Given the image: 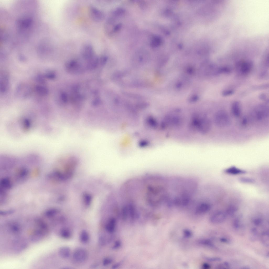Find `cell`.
Masks as SVG:
<instances>
[{
  "mask_svg": "<svg viewBox=\"0 0 269 269\" xmlns=\"http://www.w3.org/2000/svg\"><path fill=\"white\" fill-rule=\"evenodd\" d=\"M163 205H162V206H163Z\"/></svg>",
  "mask_w": 269,
  "mask_h": 269,
  "instance_id": "816d5d0a",
  "label": "cell"
},
{
  "mask_svg": "<svg viewBox=\"0 0 269 269\" xmlns=\"http://www.w3.org/2000/svg\"><path fill=\"white\" fill-rule=\"evenodd\" d=\"M161 42L162 39L158 35H154L151 39L150 45L152 48H156L159 46Z\"/></svg>",
  "mask_w": 269,
  "mask_h": 269,
  "instance_id": "ffe728a7",
  "label": "cell"
},
{
  "mask_svg": "<svg viewBox=\"0 0 269 269\" xmlns=\"http://www.w3.org/2000/svg\"><path fill=\"white\" fill-rule=\"evenodd\" d=\"M58 253L59 256L62 258H67L69 257L70 256V250L69 247L64 246L59 249Z\"/></svg>",
  "mask_w": 269,
  "mask_h": 269,
  "instance_id": "d6986e66",
  "label": "cell"
},
{
  "mask_svg": "<svg viewBox=\"0 0 269 269\" xmlns=\"http://www.w3.org/2000/svg\"><path fill=\"white\" fill-rule=\"evenodd\" d=\"M195 209V213L197 215L205 214L210 210L211 206L208 203L204 201H196Z\"/></svg>",
  "mask_w": 269,
  "mask_h": 269,
  "instance_id": "52a82bcc",
  "label": "cell"
},
{
  "mask_svg": "<svg viewBox=\"0 0 269 269\" xmlns=\"http://www.w3.org/2000/svg\"><path fill=\"white\" fill-rule=\"evenodd\" d=\"M116 223V220L115 218H111L105 226L106 231L110 233L113 232L115 229Z\"/></svg>",
  "mask_w": 269,
  "mask_h": 269,
  "instance_id": "9a60e30c",
  "label": "cell"
},
{
  "mask_svg": "<svg viewBox=\"0 0 269 269\" xmlns=\"http://www.w3.org/2000/svg\"><path fill=\"white\" fill-rule=\"evenodd\" d=\"M261 241L263 244L265 246L268 247L269 246V237L268 232H263L261 236Z\"/></svg>",
  "mask_w": 269,
  "mask_h": 269,
  "instance_id": "7402d4cb",
  "label": "cell"
},
{
  "mask_svg": "<svg viewBox=\"0 0 269 269\" xmlns=\"http://www.w3.org/2000/svg\"><path fill=\"white\" fill-rule=\"evenodd\" d=\"M60 234L62 237L66 239L69 238L71 235L70 231L66 229H62L61 231Z\"/></svg>",
  "mask_w": 269,
  "mask_h": 269,
  "instance_id": "4dcf8cb0",
  "label": "cell"
},
{
  "mask_svg": "<svg viewBox=\"0 0 269 269\" xmlns=\"http://www.w3.org/2000/svg\"><path fill=\"white\" fill-rule=\"evenodd\" d=\"M101 100L99 98L97 97L94 99L92 101V104L94 105H97L99 104Z\"/></svg>",
  "mask_w": 269,
  "mask_h": 269,
  "instance_id": "bcb514c9",
  "label": "cell"
},
{
  "mask_svg": "<svg viewBox=\"0 0 269 269\" xmlns=\"http://www.w3.org/2000/svg\"><path fill=\"white\" fill-rule=\"evenodd\" d=\"M227 215L226 213L222 211H219L213 214L210 216V220L214 224H217L221 223L226 220Z\"/></svg>",
  "mask_w": 269,
  "mask_h": 269,
  "instance_id": "9c48e42d",
  "label": "cell"
},
{
  "mask_svg": "<svg viewBox=\"0 0 269 269\" xmlns=\"http://www.w3.org/2000/svg\"><path fill=\"white\" fill-rule=\"evenodd\" d=\"M224 172L227 174L233 175L245 174L246 173V172L245 170L234 166L225 169Z\"/></svg>",
  "mask_w": 269,
  "mask_h": 269,
  "instance_id": "4fadbf2b",
  "label": "cell"
},
{
  "mask_svg": "<svg viewBox=\"0 0 269 269\" xmlns=\"http://www.w3.org/2000/svg\"><path fill=\"white\" fill-rule=\"evenodd\" d=\"M203 268L205 269H208L210 268V266L207 263H204L202 266Z\"/></svg>",
  "mask_w": 269,
  "mask_h": 269,
  "instance_id": "681fc988",
  "label": "cell"
},
{
  "mask_svg": "<svg viewBox=\"0 0 269 269\" xmlns=\"http://www.w3.org/2000/svg\"><path fill=\"white\" fill-rule=\"evenodd\" d=\"M251 64L248 62H244L239 65L240 71L242 74H245L249 72L252 68Z\"/></svg>",
  "mask_w": 269,
  "mask_h": 269,
  "instance_id": "2e32d148",
  "label": "cell"
},
{
  "mask_svg": "<svg viewBox=\"0 0 269 269\" xmlns=\"http://www.w3.org/2000/svg\"><path fill=\"white\" fill-rule=\"evenodd\" d=\"M234 91L231 90H225L223 92L222 95L224 96H226L232 95L234 93Z\"/></svg>",
  "mask_w": 269,
  "mask_h": 269,
  "instance_id": "f35d334b",
  "label": "cell"
},
{
  "mask_svg": "<svg viewBox=\"0 0 269 269\" xmlns=\"http://www.w3.org/2000/svg\"><path fill=\"white\" fill-rule=\"evenodd\" d=\"M35 89L36 92L41 96H46L48 93V89L46 87L41 85H36Z\"/></svg>",
  "mask_w": 269,
  "mask_h": 269,
  "instance_id": "ac0fdd59",
  "label": "cell"
},
{
  "mask_svg": "<svg viewBox=\"0 0 269 269\" xmlns=\"http://www.w3.org/2000/svg\"><path fill=\"white\" fill-rule=\"evenodd\" d=\"M220 240L221 242L224 243H228L229 242V241L228 239L227 238L225 237H221L220 238Z\"/></svg>",
  "mask_w": 269,
  "mask_h": 269,
  "instance_id": "c3c4849f",
  "label": "cell"
},
{
  "mask_svg": "<svg viewBox=\"0 0 269 269\" xmlns=\"http://www.w3.org/2000/svg\"><path fill=\"white\" fill-rule=\"evenodd\" d=\"M263 220L260 217H256L252 219V222L256 226H259L262 223Z\"/></svg>",
  "mask_w": 269,
  "mask_h": 269,
  "instance_id": "d6a6232c",
  "label": "cell"
},
{
  "mask_svg": "<svg viewBox=\"0 0 269 269\" xmlns=\"http://www.w3.org/2000/svg\"><path fill=\"white\" fill-rule=\"evenodd\" d=\"M80 239L82 243H87L89 239V235L87 232L85 230H83L81 232L80 236Z\"/></svg>",
  "mask_w": 269,
  "mask_h": 269,
  "instance_id": "484cf974",
  "label": "cell"
},
{
  "mask_svg": "<svg viewBox=\"0 0 269 269\" xmlns=\"http://www.w3.org/2000/svg\"><path fill=\"white\" fill-rule=\"evenodd\" d=\"M37 227L34 230L30 236L31 241L33 242L40 241L44 237L48 232L41 228L37 226Z\"/></svg>",
  "mask_w": 269,
  "mask_h": 269,
  "instance_id": "ba28073f",
  "label": "cell"
},
{
  "mask_svg": "<svg viewBox=\"0 0 269 269\" xmlns=\"http://www.w3.org/2000/svg\"><path fill=\"white\" fill-rule=\"evenodd\" d=\"M14 211L13 210H7L2 211L0 212V215L2 216H5L13 213Z\"/></svg>",
  "mask_w": 269,
  "mask_h": 269,
  "instance_id": "d590c367",
  "label": "cell"
},
{
  "mask_svg": "<svg viewBox=\"0 0 269 269\" xmlns=\"http://www.w3.org/2000/svg\"><path fill=\"white\" fill-rule=\"evenodd\" d=\"M233 225L234 228L236 230L239 229L241 226V222L240 218L239 217H236L233 221Z\"/></svg>",
  "mask_w": 269,
  "mask_h": 269,
  "instance_id": "f1b7e54d",
  "label": "cell"
},
{
  "mask_svg": "<svg viewBox=\"0 0 269 269\" xmlns=\"http://www.w3.org/2000/svg\"><path fill=\"white\" fill-rule=\"evenodd\" d=\"M250 238L252 241H255L257 240L258 237V231L255 228H252L250 230Z\"/></svg>",
  "mask_w": 269,
  "mask_h": 269,
  "instance_id": "4316f807",
  "label": "cell"
},
{
  "mask_svg": "<svg viewBox=\"0 0 269 269\" xmlns=\"http://www.w3.org/2000/svg\"><path fill=\"white\" fill-rule=\"evenodd\" d=\"M237 211V208L236 206L231 205L227 208L225 213L227 216L232 217L236 214Z\"/></svg>",
  "mask_w": 269,
  "mask_h": 269,
  "instance_id": "d4e9b609",
  "label": "cell"
},
{
  "mask_svg": "<svg viewBox=\"0 0 269 269\" xmlns=\"http://www.w3.org/2000/svg\"><path fill=\"white\" fill-rule=\"evenodd\" d=\"M239 180L242 183L246 184H252L255 182V180L253 179L245 177H240Z\"/></svg>",
  "mask_w": 269,
  "mask_h": 269,
  "instance_id": "83f0119b",
  "label": "cell"
},
{
  "mask_svg": "<svg viewBox=\"0 0 269 269\" xmlns=\"http://www.w3.org/2000/svg\"><path fill=\"white\" fill-rule=\"evenodd\" d=\"M126 10L122 7H119L115 9L112 12L113 17H120L123 15L125 13Z\"/></svg>",
  "mask_w": 269,
  "mask_h": 269,
  "instance_id": "cb8c5ba5",
  "label": "cell"
},
{
  "mask_svg": "<svg viewBox=\"0 0 269 269\" xmlns=\"http://www.w3.org/2000/svg\"><path fill=\"white\" fill-rule=\"evenodd\" d=\"M121 245V242L119 240H117L115 242L112 247V249L115 250L119 248Z\"/></svg>",
  "mask_w": 269,
  "mask_h": 269,
  "instance_id": "60d3db41",
  "label": "cell"
},
{
  "mask_svg": "<svg viewBox=\"0 0 269 269\" xmlns=\"http://www.w3.org/2000/svg\"><path fill=\"white\" fill-rule=\"evenodd\" d=\"M61 98L62 101L65 103L68 101V97L66 94L65 92H62L61 95Z\"/></svg>",
  "mask_w": 269,
  "mask_h": 269,
  "instance_id": "ee69618b",
  "label": "cell"
},
{
  "mask_svg": "<svg viewBox=\"0 0 269 269\" xmlns=\"http://www.w3.org/2000/svg\"><path fill=\"white\" fill-rule=\"evenodd\" d=\"M148 104L146 102H142L139 103L136 105V106L139 108H144L148 105Z\"/></svg>",
  "mask_w": 269,
  "mask_h": 269,
  "instance_id": "f6af8a7d",
  "label": "cell"
},
{
  "mask_svg": "<svg viewBox=\"0 0 269 269\" xmlns=\"http://www.w3.org/2000/svg\"><path fill=\"white\" fill-rule=\"evenodd\" d=\"M122 262L120 261L115 264L112 266V268L113 269L117 268L121 265Z\"/></svg>",
  "mask_w": 269,
  "mask_h": 269,
  "instance_id": "7dc6e473",
  "label": "cell"
},
{
  "mask_svg": "<svg viewBox=\"0 0 269 269\" xmlns=\"http://www.w3.org/2000/svg\"><path fill=\"white\" fill-rule=\"evenodd\" d=\"M11 231L15 234H18L21 231L20 226L18 223H13L11 224L9 226Z\"/></svg>",
  "mask_w": 269,
  "mask_h": 269,
  "instance_id": "44dd1931",
  "label": "cell"
},
{
  "mask_svg": "<svg viewBox=\"0 0 269 269\" xmlns=\"http://www.w3.org/2000/svg\"><path fill=\"white\" fill-rule=\"evenodd\" d=\"M66 68L69 72L74 73H80L81 68L77 62L74 60L69 61L66 65Z\"/></svg>",
  "mask_w": 269,
  "mask_h": 269,
  "instance_id": "7c38bea8",
  "label": "cell"
},
{
  "mask_svg": "<svg viewBox=\"0 0 269 269\" xmlns=\"http://www.w3.org/2000/svg\"><path fill=\"white\" fill-rule=\"evenodd\" d=\"M183 234L185 237L188 238L192 236V233L190 230L186 229L184 230Z\"/></svg>",
  "mask_w": 269,
  "mask_h": 269,
  "instance_id": "b9f144b4",
  "label": "cell"
},
{
  "mask_svg": "<svg viewBox=\"0 0 269 269\" xmlns=\"http://www.w3.org/2000/svg\"><path fill=\"white\" fill-rule=\"evenodd\" d=\"M53 172L49 174L54 180H65L69 178L74 172L76 165V159L72 156H67L60 159Z\"/></svg>",
  "mask_w": 269,
  "mask_h": 269,
  "instance_id": "6da1fadb",
  "label": "cell"
},
{
  "mask_svg": "<svg viewBox=\"0 0 269 269\" xmlns=\"http://www.w3.org/2000/svg\"><path fill=\"white\" fill-rule=\"evenodd\" d=\"M214 120L216 125L221 128L228 126L231 123V119L228 114L223 110H220L216 113Z\"/></svg>",
  "mask_w": 269,
  "mask_h": 269,
  "instance_id": "7a4b0ae2",
  "label": "cell"
},
{
  "mask_svg": "<svg viewBox=\"0 0 269 269\" xmlns=\"http://www.w3.org/2000/svg\"><path fill=\"white\" fill-rule=\"evenodd\" d=\"M107 57L106 56H101L99 60V62H100V64L103 66L105 65L107 60Z\"/></svg>",
  "mask_w": 269,
  "mask_h": 269,
  "instance_id": "e575fe53",
  "label": "cell"
},
{
  "mask_svg": "<svg viewBox=\"0 0 269 269\" xmlns=\"http://www.w3.org/2000/svg\"><path fill=\"white\" fill-rule=\"evenodd\" d=\"M45 78L50 79L53 80L55 78L56 75L53 71H49L46 72L44 75Z\"/></svg>",
  "mask_w": 269,
  "mask_h": 269,
  "instance_id": "1f68e13d",
  "label": "cell"
},
{
  "mask_svg": "<svg viewBox=\"0 0 269 269\" xmlns=\"http://www.w3.org/2000/svg\"><path fill=\"white\" fill-rule=\"evenodd\" d=\"M81 53L84 58L88 60L95 55L93 48L89 44L83 46L81 49Z\"/></svg>",
  "mask_w": 269,
  "mask_h": 269,
  "instance_id": "8fae6325",
  "label": "cell"
},
{
  "mask_svg": "<svg viewBox=\"0 0 269 269\" xmlns=\"http://www.w3.org/2000/svg\"><path fill=\"white\" fill-rule=\"evenodd\" d=\"M58 212V211L56 209H50L46 210L44 212V215L46 217L50 218L54 217Z\"/></svg>",
  "mask_w": 269,
  "mask_h": 269,
  "instance_id": "603a6c76",
  "label": "cell"
},
{
  "mask_svg": "<svg viewBox=\"0 0 269 269\" xmlns=\"http://www.w3.org/2000/svg\"><path fill=\"white\" fill-rule=\"evenodd\" d=\"M113 260L112 259L109 258H107L104 259L103 261V265L104 266H106L110 264L112 262Z\"/></svg>",
  "mask_w": 269,
  "mask_h": 269,
  "instance_id": "74e56055",
  "label": "cell"
},
{
  "mask_svg": "<svg viewBox=\"0 0 269 269\" xmlns=\"http://www.w3.org/2000/svg\"><path fill=\"white\" fill-rule=\"evenodd\" d=\"M73 256L74 259L76 261L82 262L86 260L88 254L87 251L84 249L79 248L75 251Z\"/></svg>",
  "mask_w": 269,
  "mask_h": 269,
  "instance_id": "30bf717a",
  "label": "cell"
},
{
  "mask_svg": "<svg viewBox=\"0 0 269 269\" xmlns=\"http://www.w3.org/2000/svg\"><path fill=\"white\" fill-rule=\"evenodd\" d=\"M32 89L29 85L25 83H21L18 85L15 92L16 97L20 99H25L31 95Z\"/></svg>",
  "mask_w": 269,
  "mask_h": 269,
  "instance_id": "3957f363",
  "label": "cell"
},
{
  "mask_svg": "<svg viewBox=\"0 0 269 269\" xmlns=\"http://www.w3.org/2000/svg\"><path fill=\"white\" fill-rule=\"evenodd\" d=\"M45 77L44 76L41 75H38L37 77V81L41 84H44L45 82Z\"/></svg>",
  "mask_w": 269,
  "mask_h": 269,
  "instance_id": "ab89813d",
  "label": "cell"
},
{
  "mask_svg": "<svg viewBox=\"0 0 269 269\" xmlns=\"http://www.w3.org/2000/svg\"><path fill=\"white\" fill-rule=\"evenodd\" d=\"M249 120L246 117H243L241 121V124L242 127H246L249 123Z\"/></svg>",
  "mask_w": 269,
  "mask_h": 269,
  "instance_id": "8d00e7d4",
  "label": "cell"
},
{
  "mask_svg": "<svg viewBox=\"0 0 269 269\" xmlns=\"http://www.w3.org/2000/svg\"><path fill=\"white\" fill-rule=\"evenodd\" d=\"M199 242L200 244L204 246L211 247H213L214 246L213 244L209 240L207 239H202L200 240Z\"/></svg>",
  "mask_w": 269,
  "mask_h": 269,
  "instance_id": "f546056e",
  "label": "cell"
},
{
  "mask_svg": "<svg viewBox=\"0 0 269 269\" xmlns=\"http://www.w3.org/2000/svg\"><path fill=\"white\" fill-rule=\"evenodd\" d=\"M99 58L95 55L89 60L87 68L89 70H92L96 68L99 63Z\"/></svg>",
  "mask_w": 269,
  "mask_h": 269,
  "instance_id": "e0dca14e",
  "label": "cell"
},
{
  "mask_svg": "<svg viewBox=\"0 0 269 269\" xmlns=\"http://www.w3.org/2000/svg\"><path fill=\"white\" fill-rule=\"evenodd\" d=\"M9 77L8 73L5 71H2L0 75V91L1 93L4 94L8 89L9 85Z\"/></svg>",
  "mask_w": 269,
  "mask_h": 269,
  "instance_id": "8992f818",
  "label": "cell"
},
{
  "mask_svg": "<svg viewBox=\"0 0 269 269\" xmlns=\"http://www.w3.org/2000/svg\"><path fill=\"white\" fill-rule=\"evenodd\" d=\"M8 191H7V192H8ZM1 193H4V192H1Z\"/></svg>",
  "mask_w": 269,
  "mask_h": 269,
  "instance_id": "f907efd6",
  "label": "cell"
},
{
  "mask_svg": "<svg viewBox=\"0 0 269 269\" xmlns=\"http://www.w3.org/2000/svg\"><path fill=\"white\" fill-rule=\"evenodd\" d=\"M205 259L211 262L219 261L221 260V259L218 257H206Z\"/></svg>",
  "mask_w": 269,
  "mask_h": 269,
  "instance_id": "7bdbcfd3",
  "label": "cell"
},
{
  "mask_svg": "<svg viewBox=\"0 0 269 269\" xmlns=\"http://www.w3.org/2000/svg\"><path fill=\"white\" fill-rule=\"evenodd\" d=\"M231 110L232 114L235 117H237L240 116L241 113V109L239 102L235 101L233 103L231 106Z\"/></svg>",
  "mask_w": 269,
  "mask_h": 269,
  "instance_id": "5bb4252c",
  "label": "cell"
},
{
  "mask_svg": "<svg viewBox=\"0 0 269 269\" xmlns=\"http://www.w3.org/2000/svg\"><path fill=\"white\" fill-rule=\"evenodd\" d=\"M122 27V24L121 23H119L116 24L113 28L112 32H117L119 31L121 29Z\"/></svg>",
  "mask_w": 269,
  "mask_h": 269,
  "instance_id": "836d02e7",
  "label": "cell"
},
{
  "mask_svg": "<svg viewBox=\"0 0 269 269\" xmlns=\"http://www.w3.org/2000/svg\"><path fill=\"white\" fill-rule=\"evenodd\" d=\"M88 13L90 18L95 22L101 21L105 17L102 11L92 6H90L89 8Z\"/></svg>",
  "mask_w": 269,
  "mask_h": 269,
  "instance_id": "5b68a950",
  "label": "cell"
},
{
  "mask_svg": "<svg viewBox=\"0 0 269 269\" xmlns=\"http://www.w3.org/2000/svg\"><path fill=\"white\" fill-rule=\"evenodd\" d=\"M268 108L263 105H260L256 106L252 113V118L257 121H261L268 116Z\"/></svg>",
  "mask_w": 269,
  "mask_h": 269,
  "instance_id": "277c9868",
  "label": "cell"
}]
</instances>
